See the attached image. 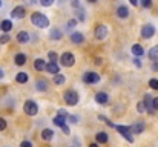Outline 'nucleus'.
Listing matches in <instances>:
<instances>
[{
	"label": "nucleus",
	"instance_id": "obj_29",
	"mask_svg": "<svg viewBox=\"0 0 158 147\" xmlns=\"http://www.w3.org/2000/svg\"><path fill=\"white\" fill-rule=\"evenodd\" d=\"M51 37H52L54 40H58V39H61V32H60L58 29H55V28H54L52 31H51Z\"/></svg>",
	"mask_w": 158,
	"mask_h": 147
},
{
	"label": "nucleus",
	"instance_id": "obj_4",
	"mask_svg": "<svg viewBox=\"0 0 158 147\" xmlns=\"http://www.w3.org/2000/svg\"><path fill=\"white\" fill-rule=\"evenodd\" d=\"M83 81L86 84H92V83H98L100 81V75L97 72H86L83 75Z\"/></svg>",
	"mask_w": 158,
	"mask_h": 147
},
{
	"label": "nucleus",
	"instance_id": "obj_10",
	"mask_svg": "<svg viewBox=\"0 0 158 147\" xmlns=\"http://www.w3.org/2000/svg\"><path fill=\"white\" fill-rule=\"evenodd\" d=\"M71 42L75 43V45H81V43L85 42V37H83L81 32H74V34L71 35Z\"/></svg>",
	"mask_w": 158,
	"mask_h": 147
},
{
	"label": "nucleus",
	"instance_id": "obj_5",
	"mask_svg": "<svg viewBox=\"0 0 158 147\" xmlns=\"http://www.w3.org/2000/svg\"><path fill=\"white\" fill-rule=\"evenodd\" d=\"M23 109H25V112H26L28 115H35V113L39 112V106H37L34 101H26L25 106H23Z\"/></svg>",
	"mask_w": 158,
	"mask_h": 147
},
{
	"label": "nucleus",
	"instance_id": "obj_11",
	"mask_svg": "<svg viewBox=\"0 0 158 147\" xmlns=\"http://www.w3.org/2000/svg\"><path fill=\"white\" fill-rule=\"evenodd\" d=\"M144 104H146V107H148V110H149L151 113L155 112V109H154V97L146 95V97H144Z\"/></svg>",
	"mask_w": 158,
	"mask_h": 147
},
{
	"label": "nucleus",
	"instance_id": "obj_47",
	"mask_svg": "<svg viewBox=\"0 0 158 147\" xmlns=\"http://www.w3.org/2000/svg\"><path fill=\"white\" fill-rule=\"evenodd\" d=\"M0 78H3V71H0Z\"/></svg>",
	"mask_w": 158,
	"mask_h": 147
},
{
	"label": "nucleus",
	"instance_id": "obj_18",
	"mask_svg": "<svg viewBox=\"0 0 158 147\" xmlns=\"http://www.w3.org/2000/svg\"><path fill=\"white\" fill-rule=\"evenodd\" d=\"M46 71H48L49 74L58 75V71H60V67H58V64H57V63H49V64L46 66Z\"/></svg>",
	"mask_w": 158,
	"mask_h": 147
},
{
	"label": "nucleus",
	"instance_id": "obj_28",
	"mask_svg": "<svg viewBox=\"0 0 158 147\" xmlns=\"http://www.w3.org/2000/svg\"><path fill=\"white\" fill-rule=\"evenodd\" d=\"M137 110H138L140 113H143V112H146V110H148V107H146L144 101H140V103L137 104Z\"/></svg>",
	"mask_w": 158,
	"mask_h": 147
},
{
	"label": "nucleus",
	"instance_id": "obj_13",
	"mask_svg": "<svg viewBox=\"0 0 158 147\" xmlns=\"http://www.w3.org/2000/svg\"><path fill=\"white\" fill-rule=\"evenodd\" d=\"M107 100H109V97H107L106 92H98V94L95 95V101H97L98 104H106Z\"/></svg>",
	"mask_w": 158,
	"mask_h": 147
},
{
	"label": "nucleus",
	"instance_id": "obj_3",
	"mask_svg": "<svg viewBox=\"0 0 158 147\" xmlns=\"http://www.w3.org/2000/svg\"><path fill=\"white\" fill-rule=\"evenodd\" d=\"M60 61H61L63 66L71 67V66H74V63H75V57H74L71 52H64V54L60 57Z\"/></svg>",
	"mask_w": 158,
	"mask_h": 147
},
{
	"label": "nucleus",
	"instance_id": "obj_34",
	"mask_svg": "<svg viewBox=\"0 0 158 147\" xmlns=\"http://www.w3.org/2000/svg\"><path fill=\"white\" fill-rule=\"evenodd\" d=\"M8 42H9V35H8V34H3V35L0 37V43L3 45V43H8Z\"/></svg>",
	"mask_w": 158,
	"mask_h": 147
},
{
	"label": "nucleus",
	"instance_id": "obj_6",
	"mask_svg": "<svg viewBox=\"0 0 158 147\" xmlns=\"http://www.w3.org/2000/svg\"><path fill=\"white\" fill-rule=\"evenodd\" d=\"M154 34H155L154 25H144L143 26V29H141V37L143 39H151V37H154Z\"/></svg>",
	"mask_w": 158,
	"mask_h": 147
},
{
	"label": "nucleus",
	"instance_id": "obj_25",
	"mask_svg": "<svg viewBox=\"0 0 158 147\" xmlns=\"http://www.w3.org/2000/svg\"><path fill=\"white\" fill-rule=\"evenodd\" d=\"M97 141L102 143V144L107 143V133H106V132H98V133H97Z\"/></svg>",
	"mask_w": 158,
	"mask_h": 147
},
{
	"label": "nucleus",
	"instance_id": "obj_12",
	"mask_svg": "<svg viewBox=\"0 0 158 147\" xmlns=\"http://www.w3.org/2000/svg\"><path fill=\"white\" fill-rule=\"evenodd\" d=\"M17 42H19V43H28V42H29V34H28L26 31H20V32L17 34Z\"/></svg>",
	"mask_w": 158,
	"mask_h": 147
},
{
	"label": "nucleus",
	"instance_id": "obj_7",
	"mask_svg": "<svg viewBox=\"0 0 158 147\" xmlns=\"http://www.w3.org/2000/svg\"><path fill=\"white\" fill-rule=\"evenodd\" d=\"M115 129H117V130H118V132H120V133H121L129 143H134V138L131 137V127H127V126H117Z\"/></svg>",
	"mask_w": 158,
	"mask_h": 147
},
{
	"label": "nucleus",
	"instance_id": "obj_8",
	"mask_svg": "<svg viewBox=\"0 0 158 147\" xmlns=\"http://www.w3.org/2000/svg\"><path fill=\"white\" fill-rule=\"evenodd\" d=\"M106 37H107V28H106L105 25H98V26L95 28V39L105 40Z\"/></svg>",
	"mask_w": 158,
	"mask_h": 147
},
{
	"label": "nucleus",
	"instance_id": "obj_42",
	"mask_svg": "<svg viewBox=\"0 0 158 147\" xmlns=\"http://www.w3.org/2000/svg\"><path fill=\"white\" fill-rule=\"evenodd\" d=\"M58 115H61V116H68L66 110H63V109H58Z\"/></svg>",
	"mask_w": 158,
	"mask_h": 147
},
{
	"label": "nucleus",
	"instance_id": "obj_21",
	"mask_svg": "<svg viewBox=\"0 0 158 147\" xmlns=\"http://www.w3.org/2000/svg\"><path fill=\"white\" fill-rule=\"evenodd\" d=\"M35 86H37V91H46L48 89V81L46 80H37V83H35Z\"/></svg>",
	"mask_w": 158,
	"mask_h": 147
},
{
	"label": "nucleus",
	"instance_id": "obj_26",
	"mask_svg": "<svg viewBox=\"0 0 158 147\" xmlns=\"http://www.w3.org/2000/svg\"><path fill=\"white\" fill-rule=\"evenodd\" d=\"M149 58L151 60H158V46H155V48H152L151 51H149Z\"/></svg>",
	"mask_w": 158,
	"mask_h": 147
},
{
	"label": "nucleus",
	"instance_id": "obj_43",
	"mask_svg": "<svg viewBox=\"0 0 158 147\" xmlns=\"http://www.w3.org/2000/svg\"><path fill=\"white\" fill-rule=\"evenodd\" d=\"M154 109H155V110H158V97L154 98Z\"/></svg>",
	"mask_w": 158,
	"mask_h": 147
},
{
	"label": "nucleus",
	"instance_id": "obj_1",
	"mask_svg": "<svg viewBox=\"0 0 158 147\" xmlns=\"http://www.w3.org/2000/svg\"><path fill=\"white\" fill-rule=\"evenodd\" d=\"M31 22H32V25L34 26H37V28H46L48 25H49V20H48V17L45 15V14H42V12H34L32 15H31Z\"/></svg>",
	"mask_w": 158,
	"mask_h": 147
},
{
	"label": "nucleus",
	"instance_id": "obj_46",
	"mask_svg": "<svg viewBox=\"0 0 158 147\" xmlns=\"http://www.w3.org/2000/svg\"><path fill=\"white\" fill-rule=\"evenodd\" d=\"M152 67H154V69H155V71H158V63H155V64H154V66H152Z\"/></svg>",
	"mask_w": 158,
	"mask_h": 147
},
{
	"label": "nucleus",
	"instance_id": "obj_49",
	"mask_svg": "<svg viewBox=\"0 0 158 147\" xmlns=\"http://www.w3.org/2000/svg\"><path fill=\"white\" fill-rule=\"evenodd\" d=\"M0 6H2V2H0Z\"/></svg>",
	"mask_w": 158,
	"mask_h": 147
},
{
	"label": "nucleus",
	"instance_id": "obj_23",
	"mask_svg": "<svg viewBox=\"0 0 158 147\" xmlns=\"http://www.w3.org/2000/svg\"><path fill=\"white\" fill-rule=\"evenodd\" d=\"M0 28H2L5 32H8V31H11V29H12V23H11L9 20H3V22L0 23Z\"/></svg>",
	"mask_w": 158,
	"mask_h": 147
},
{
	"label": "nucleus",
	"instance_id": "obj_2",
	"mask_svg": "<svg viewBox=\"0 0 158 147\" xmlns=\"http://www.w3.org/2000/svg\"><path fill=\"white\" fill-rule=\"evenodd\" d=\"M63 98H64V101H66L69 106H75V104L78 103V94H77L75 91H72V89L66 91L64 95H63Z\"/></svg>",
	"mask_w": 158,
	"mask_h": 147
},
{
	"label": "nucleus",
	"instance_id": "obj_36",
	"mask_svg": "<svg viewBox=\"0 0 158 147\" xmlns=\"http://www.w3.org/2000/svg\"><path fill=\"white\" fill-rule=\"evenodd\" d=\"M75 25H77V20H69L68 22V29H72Z\"/></svg>",
	"mask_w": 158,
	"mask_h": 147
},
{
	"label": "nucleus",
	"instance_id": "obj_35",
	"mask_svg": "<svg viewBox=\"0 0 158 147\" xmlns=\"http://www.w3.org/2000/svg\"><path fill=\"white\" fill-rule=\"evenodd\" d=\"M141 5H143L144 8H151V6H152V2H151V0H143Z\"/></svg>",
	"mask_w": 158,
	"mask_h": 147
},
{
	"label": "nucleus",
	"instance_id": "obj_15",
	"mask_svg": "<svg viewBox=\"0 0 158 147\" xmlns=\"http://www.w3.org/2000/svg\"><path fill=\"white\" fill-rule=\"evenodd\" d=\"M54 124L63 129V127L66 126V116H61V115H57V116L54 118Z\"/></svg>",
	"mask_w": 158,
	"mask_h": 147
},
{
	"label": "nucleus",
	"instance_id": "obj_24",
	"mask_svg": "<svg viewBox=\"0 0 158 147\" xmlns=\"http://www.w3.org/2000/svg\"><path fill=\"white\" fill-rule=\"evenodd\" d=\"M15 80H17V83H26L28 81V74L26 72H19Z\"/></svg>",
	"mask_w": 158,
	"mask_h": 147
},
{
	"label": "nucleus",
	"instance_id": "obj_39",
	"mask_svg": "<svg viewBox=\"0 0 158 147\" xmlns=\"http://www.w3.org/2000/svg\"><path fill=\"white\" fill-rule=\"evenodd\" d=\"M69 121H71V123H74V124H77V121H78V118H77L75 115H69Z\"/></svg>",
	"mask_w": 158,
	"mask_h": 147
},
{
	"label": "nucleus",
	"instance_id": "obj_17",
	"mask_svg": "<svg viewBox=\"0 0 158 147\" xmlns=\"http://www.w3.org/2000/svg\"><path fill=\"white\" fill-rule=\"evenodd\" d=\"M131 130H132L134 133H141V132L144 130V123H143V121H138L137 124H134V126L131 127Z\"/></svg>",
	"mask_w": 158,
	"mask_h": 147
},
{
	"label": "nucleus",
	"instance_id": "obj_41",
	"mask_svg": "<svg viewBox=\"0 0 158 147\" xmlns=\"http://www.w3.org/2000/svg\"><path fill=\"white\" fill-rule=\"evenodd\" d=\"M134 64H135L137 67H141V61H140V58H135V60H134Z\"/></svg>",
	"mask_w": 158,
	"mask_h": 147
},
{
	"label": "nucleus",
	"instance_id": "obj_27",
	"mask_svg": "<svg viewBox=\"0 0 158 147\" xmlns=\"http://www.w3.org/2000/svg\"><path fill=\"white\" fill-rule=\"evenodd\" d=\"M54 83H55V84H63V83H64V75H60V74L55 75V77H54Z\"/></svg>",
	"mask_w": 158,
	"mask_h": 147
},
{
	"label": "nucleus",
	"instance_id": "obj_33",
	"mask_svg": "<svg viewBox=\"0 0 158 147\" xmlns=\"http://www.w3.org/2000/svg\"><path fill=\"white\" fill-rule=\"evenodd\" d=\"M77 14H78V20H80V22H83V20H85V11H83L81 8H78Z\"/></svg>",
	"mask_w": 158,
	"mask_h": 147
},
{
	"label": "nucleus",
	"instance_id": "obj_45",
	"mask_svg": "<svg viewBox=\"0 0 158 147\" xmlns=\"http://www.w3.org/2000/svg\"><path fill=\"white\" fill-rule=\"evenodd\" d=\"M95 63H97V64H102V63H103V60H102V58H97V60H95Z\"/></svg>",
	"mask_w": 158,
	"mask_h": 147
},
{
	"label": "nucleus",
	"instance_id": "obj_44",
	"mask_svg": "<svg viewBox=\"0 0 158 147\" xmlns=\"http://www.w3.org/2000/svg\"><path fill=\"white\" fill-rule=\"evenodd\" d=\"M61 130H63V132H64L66 135H69V127H68V126H64V127H63Z\"/></svg>",
	"mask_w": 158,
	"mask_h": 147
},
{
	"label": "nucleus",
	"instance_id": "obj_16",
	"mask_svg": "<svg viewBox=\"0 0 158 147\" xmlns=\"http://www.w3.org/2000/svg\"><path fill=\"white\" fill-rule=\"evenodd\" d=\"M42 138H43L45 141H51L54 138V132L51 129H43V130H42Z\"/></svg>",
	"mask_w": 158,
	"mask_h": 147
},
{
	"label": "nucleus",
	"instance_id": "obj_20",
	"mask_svg": "<svg viewBox=\"0 0 158 147\" xmlns=\"http://www.w3.org/2000/svg\"><path fill=\"white\" fill-rule=\"evenodd\" d=\"M14 61H15L17 66H23V64L26 63V55H25V54H17Z\"/></svg>",
	"mask_w": 158,
	"mask_h": 147
},
{
	"label": "nucleus",
	"instance_id": "obj_38",
	"mask_svg": "<svg viewBox=\"0 0 158 147\" xmlns=\"http://www.w3.org/2000/svg\"><path fill=\"white\" fill-rule=\"evenodd\" d=\"M40 3H42L43 6H51V5H52V0H42Z\"/></svg>",
	"mask_w": 158,
	"mask_h": 147
},
{
	"label": "nucleus",
	"instance_id": "obj_19",
	"mask_svg": "<svg viewBox=\"0 0 158 147\" xmlns=\"http://www.w3.org/2000/svg\"><path fill=\"white\" fill-rule=\"evenodd\" d=\"M46 63H45V60H42V58H37L35 61H34V67L37 69V71H43V69H46Z\"/></svg>",
	"mask_w": 158,
	"mask_h": 147
},
{
	"label": "nucleus",
	"instance_id": "obj_14",
	"mask_svg": "<svg viewBox=\"0 0 158 147\" xmlns=\"http://www.w3.org/2000/svg\"><path fill=\"white\" fill-rule=\"evenodd\" d=\"M117 15H118L120 18H126V17L129 15V9H127V6H118V9H117Z\"/></svg>",
	"mask_w": 158,
	"mask_h": 147
},
{
	"label": "nucleus",
	"instance_id": "obj_9",
	"mask_svg": "<svg viewBox=\"0 0 158 147\" xmlns=\"http://www.w3.org/2000/svg\"><path fill=\"white\" fill-rule=\"evenodd\" d=\"M25 14H26V9H25L23 6H15V8L12 9V12H11L12 18H23Z\"/></svg>",
	"mask_w": 158,
	"mask_h": 147
},
{
	"label": "nucleus",
	"instance_id": "obj_22",
	"mask_svg": "<svg viewBox=\"0 0 158 147\" xmlns=\"http://www.w3.org/2000/svg\"><path fill=\"white\" fill-rule=\"evenodd\" d=\"M132 54L137 55V57H141V55L144 54V49L141 48V45H134V46H132Z\"/></svg>",
	"mask_w": 158,
	"mask_h": 147
},
{
	"label": "nucleus",
	"instance_id": "obj_32",
	"mask_svg": "<svg viewBox=\"0 0 158 147\" xmlns=\"http://www.w3.org/2000/svg\"><path fill=\"white\" fill-rule=\"evenodd\" d=\"M48 57H49V60H51V63H55V61H57V58H58V55H57L55 52H52V51H51V52L48 54Z\"/></svg>",
	"mask_w": 158,
	"mask_h": 147
},
{
	"label": "nucleus",
	"instance_id": "obj_31",
	"mask_svg": "<svg viewBox=\"0 0 158 147\" xmlns=\"http://www.w3.org/2000/svg\"><path fill=\"white\" fill-rule=\"evenodd\" d=\"M149 86H151L152 89H155V91H158V80H157V78H152V80L149 81Z\"/></svg>",
	"mask_w": 158,
	"mask_h": 147
},
{
	"label": "nucleus",
	"instance_id": "obj_40",
	"mask_svg": "<svg viewBox=\"0 0 158 147\" xmlns=\"http://www.w3.org/2000/svg\"><path fill=\"white\" fill-rule=\"evenodd\" d=\"M20 147H32V144H31L29 141H23V143L20 144Z\"/></svg>",
	"mask_w": 158,
	"mask_h": 147
},
{
	"label": "nucleus",
	"instance_id": "obj_48",
	"mask_svg": "<svg viewBox=\"0 0 158 147\" xmlns=\"http://www.w3.org/2000/svg\"><path fill=\"white\" fill-rule=\"evenodd\" d=\"M89 147H98V146H97V144H91Z\"/></svg>",
	"mask_w": 158,
	"mask_h": 147
},
{
	"label": "nucleus",
	"instance_id": "obj_37",
	"mask_svg": "<svg viewBox=\"0 0 158 147\" xmlns=\"http://www.w3.org/2000/svg\"><path fill=\"white\" fill-rule=\"evenodd\" d=\"M5 129H6V121H5L3 118H0V132L5 130Z\"/></svg>",
	"mask_w": 158,
	"mask_h": 147
},
{
	"label": "nucleus",
	"instance_id": "obj_30",
	"mask_svg": "<svg viewBox=\"0 0 158 147\" xmlns=\"http://www.w3.org/2000/svg\"><path fill=\"white\" fill-rule=\"evenodd\" d=\"M98 120H102V121H105L106 124H107L109 127H112V129H115V127H117V126H115L114 123H110V121H109V120H107L106 116H103V115H98Z\"/></svg>",
	"mask_w": 158,
	"mask_h": 147
}]
</instances>
